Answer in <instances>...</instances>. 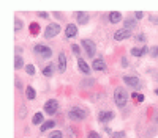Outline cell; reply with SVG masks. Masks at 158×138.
Masks as SVG:
<instances>
[{
  "label": "cell",
  "instance_id": "cell-29",
  "mask_svg": "<svg viewBox=\"0 0 158 138\" xmlns=\"http://www.w3.org/2000/svg\"><path fill=\"white\" fill-rule=\"evenodd\" d=\"M15 25H16V30H21V28H22V22H21V19H16V20H15Z\"/></svg>",
  "mask_w": 158,
  "mask_h": 138
},
{
  "label": "cell",
  "instance_id": "cell-20",
  "mask_svg": "<svg viewBox=\"0 0 158 138\" xmlns=\"http://www.w3.org/2000/svg\"><path fill=\"white\" fill-rule=\"evenodd\" d=\"M25 96H27V99H35V96H37V93H35V89H33L32 86H29V88H27L25 89Z\"/></svg>",
  "mask_w": 158,
  "mask_h": 138
},
{
  "label": "cell",
  "instance_id": "cell-16",
  "mask_svg": "<svg viewBox=\"0 0 158 138\" xmlns=\"http://www.w3.org/2000/svg\"><path fill=\"white\" fill-rule=\"evenodd\" d=\"M147 52H149L147 47H142V49L134 47V49H131V55H133V57H142V55H146Z\"/></svg>",
  "mask_w": 158,
  "mask_h": 138
},
{
  "label": "cell",
  "instance_id": "cell-28",
  "mask_svg": "<svg viewBox=\"0 0 158 138\" xmlns=\"http://www.w3.org/2000/svg\"><path fill=\"white\" fill-rule=\"evenodd\" d=\"M71 50H73L74 53H76V55H79V53H81V49H79V46H78V44H73V46H71Z\"/></svg>",
  "mask_w": 158,
  "mask_h": 138
},
{
  "label": "cell",
  "instance_id": "cell-11",
  "mask_svg": "<svg viewBox=\"0 0 158 138\" xmlns=\"http://www.w3.org/2000/svg\"><path fill=\"white\" fill-rule=\"evenodd\" d=\"M65 69H66V55L62 52V53H59V71L65 72Z\"/></svg>",
  "mask_w": 158,
  "mask_h": 138
},
{
  "label": "cell",
  "instance_id": "cell-13",
  "mask_svg": "<svg viewBox=\"0 0 158 138\" xmlns=\"http://www.w3.org/2000/svg\"><path fill=\"white\" fill-rule=\"evenodd\" d=\"M76 20L81 24V25H85L89 22V14L84 11H81V13H76Z\"/></svg>",
  "mask_w": 158,
  "mask_h": 138
},
{
  "label": "cell",
  "instance_id": "cell-39",
  "mask_svg": "<svg viewBox=\"0 0 158 138\" xmlns=\"http://www.w3.org/2000/svg\"><path fill=\"white\" fill-rule=\"evenodd\" d=\"M156 80H158V72H156Z\"/></svg>",
  "mask_w": 158,
  "mask_h": 138
},
{
  "label": "cell",
  "instance_id": "cell-4",
  "mask_svg": "<svg viewBox=\"0 0 158 138\" xmlns=\"http://www.w3.org/2000/svg\"><path fill=\"white\" fill-rule=\"evenodd\" d=\"M82 46H84L85 53H87L90 58L93 57L95 53H97V46H95L93 41H90V39H82Z\"/></svg>",
  "mask_w": 158,
  "mask_h": 138
},
{
  "label": "cell",
  "instance_id": "cell-34",
  "mask_svg": "<svg viewBox=\"0 0 158 138\" xmlns=\"http://www.w3.org/2000/svg\"><path fill=\"white\" fill-rule=\"evenodd\" d=\"M122 66H123V68H127V66H128V60H127V57H123V58H122Z\"/></svg>",
  "mask_w": 158,
  "mask_h": 138
},
{
  "label": "cell",
  "instance_id": "cell-12",
  "mask_svg": "<svg viewBox=\"0 0 158 138\" xmlns=\"http://www.w3.org/2000/svg\"><path fill=\"white\" fill-rule=\"evenodd\" d=\"M112 118H114V113H112V112H101V113L98 115L100 122H108V121H111Z\"/></svg>",
  "mask_w": 158,
  "mask_h": 138
},
{
  "label": "cell",
  "instance_id": "cell-30",
  "mask_svg": "<svg viewBox=\"0 0 158 138\" xmlns=\"http://www.w3.org/2000/svg\"><path fill=\"white\" fill-rule=\"evenodd\" d=\"M123 136H125V134H123V132H115V134H112L111 138H123Z\"/></svg>",
  "mask_w": 158,
  "mask_h": 138
},
{
  "label": "cell",
  "instance_id": "cell-21",
  "mask_svg": "<svg viewBox=\"0 0 158 138\" xmlns=\"http://www.w3.org/2000/svg\"><path fill=\"white\" fill-rule=\"evenodd\" d=\"M32 122H33V124H41V122H43V115H41L40 112H38V113H35V116H33Z\"/></svg>",
  "mask_w": 158,
  "mask_h": 138
},
{
  "label": "cell",
  "instance_id": "cell-18",
  "mask_svg": "<svg viewBox=\"0 0 158 138\" xmlns=\"http://www.w3.org/2000/svg\"><path fill=\"white\" fill-rule=\"evenodd\" d=\"M125 28H128V30H131V28H134L136 27V19H131V17H128V19H125Z\"/></svg>",
  "mask_w": 158,
  "mask_h": 138
},
{
  "label": "cell",
  "instance_id": "cell-10",
  "mask_svg": "<svg viewBox=\"0 0 158 138\" xmlns=\"http://www.w3.org/2000/svg\"><path fill=\"white\" fill-rule=\"evenodd\" d=\"M76 33H78V27L74 25V24H68V25H66L65 38H73V36H76Z\"/></svg>",
  "mask_w": 158,
  "mask_h": 138
},
{
  "label": "cell",
  "instance_id": "cell-33",
  "mask_svg": "<svg viewBox=\"0 0 158 138\" xmlns=\"http://www.w3.org/2000/svg\"><path fill=\"white\" fill-rule=\"evenodd\" d=\"M134 14H136V16H134L136 19H142V17H144V13H142V11H136Z\"/></svg>",
  "mask_w": 158,
  "mask_h": 138
},
{
  "label": "cell",
  "instance_id": "cell-22",
  "mask_svg": "<svg viewBox=\"0 0 158 138\" xmlns=\"http://www.w3.org/2000/svg\"><path fill=\"white\" fill-rule=\"evenodd\" d=\"M22 66H24L22 58H21V57H16V60H15V68H16V69H21Z\"/></svg>",
  "mask_w": 158,
  "mask_h": 138
},
{
  "label": "cell",
  "instance_id": "cell-17",
  "mask_svg": "<svg viewBox=\"0 0 158 138\" xmlns=\"http://www.w3.org/2000/svg\"><path fill=\"white\" fill-rule=\"evenodd\" d=\"M54 126H56V122H54L52 119H51V121H46V122L41 124L40 130H41V132H46V130H49V129H51V127H54Z\"/></svg>",
  "mask_w": 158,
  "mask_h": 138
},
{
  "label": "cell",
  "instance_id": "cell-1",
  "mask_svg": "<svg viewBox=\"0 0 158 138\" xmlns=\"http://www.w3.org/2000/svg\"><path fill=\"white\" fill-rule=\"evenodd\" d=\"M114 100L119 107H125L128 102V91L125 88H115L114 89Z\"/></svg>",
  "mask_w": 158,
  "mask_h": 138
},
{
  "label": "cell",
  "instance_id": "cell-3",
  "mask_svg": "<svg viewBox=\"0 0 158 138\" xmlns=\"http://www.w3.org/2000/svg\"><path fill=\"white\" fill-rule=\"evenodd\" d=\"M60 33V25L59 24H49L46 27V32H44V36L47 39H51L54 36H57V34Z\"/></svg>",
  "mask_w": 158,
  "mask_h": 138
},
{
  "label": "cell",
  "instance_id": "cell-6",
  "mask_svg": "<svg viewBox=\"0 0 158 138\" xmlns=\"http://www.w3.org/2000/svg\"><path fill=\"white\" fill-rule=\"evenodd\" d=\"M44 110L47 115H54L59 110V102L56 99H49L46 104H44Z\"/></svg>",
  "mask_w": 158,
  "mask_h": 138
},
{
  "label": "cell",
  "instance_id": "cell-5",
  "mask_svg": "<svg viewBox=\"0 0 158 138\" xmlns=\"http://www.w3.org/2000/svg\"><path fill=\"white\" fill-rule=\"evenodd\" d=\"M35 52H37L38 55H41L43 58L52 57V49H51V47H47V46H43V44H37V46H35Z\"/></svg>",
  "mask_w": 158,
  "mask_h": 138
},
{
  "label": "cell",
  "instance_id": "cell-26",
  "mask_svg": "<svg viewBox=\"0 0 158 138\" xmlns=\"http://www.w3.org/2000/svg\"><path fill=\"white\" fill-rule=\"evenodd\" d=\"M49 138H62V132H59V130H54V132L49 134Z\"/></svg>",
  "mask_w": 158,
  "mask_h": 138
},
{
  "label": "cell",
  "instance_id": "cell-9",
  "mask_svg": "<svg viewBox=\"0 0 158 138\" xmlns=\"http://www.w3.org/2000/svg\"><path fill=\"white\" fill-rule=\"evenodd\" d=\"M92 68L95 69V71H105V69H106V63H105V60H103V58H97V60H93V61H92Z\"/></svg>",
  "mask_w": 158,
  "mask_h": 138
},
{
  "label": "cell",
  "instance_id": "cell-37",
  "mask_svg": "<svg viewBox=\"0 0 158 138\" xmlns=\"http://www.w3.org/2000/svg\"><path fill=\"white\" fill-rule=\"evenodd\" d=\"M16 86H18V88H21V86H22V83H21V80H16Z\"/></svg>",
  "mask_w": 158,
  "mask_h": 138
},
{
  "label": "cell",
  "instance_id": "cell-7",
  "mask_svg": "<svg viewBox=\"0 0 158 138\" xmlns=\"http://www.w3.org/2000/svg\"><path fill=\"white\" fill-rule=\"evenodd\" d=\"M123 82L131 88H141V82L138 77H134V75H123Z\"/></svg>",
  "mask_w": 158,
  "mask_h": 138
},
{
  "label": "cell",
  "instance_id": "cell-14",
  "mask_svg": "<svg viewBox=\"0 0 158 138\" xmlns=\"http://www.w3.org/2000/svg\"><path fill=\"white\" fill-rule=\"evenodd\" d=\"M109 20H111L112 24H117L122 20V13L119 11H112V13H109Z\"/></svg>",
  "mask_w": 158,
  "mask_h": 138
},
{
  "label": "cell",
  "instance_id": "cell-2",
  "mask_svg": "<svg viewBox=\"0 0 158 138\" xmlns=\"http://www.w3.org/2000/svg\"><path fill=\"white\" fill-rule=\"evenodd\" d=\"M85 116H87V112L82 107H73L68 112V118L73 121H82V119H85Z\"/></svg>",
  "mask_w": 158,
  "mask_h": 138
},
{
  "label": "cell",
  "instance_id": "cell-27",
  "mask_svg": "<svg viewBox=\"0 0 158 138\" xmlns=\"http://www.w3.org/2000/svg\"><path fill=\"white\" fill-rule=\"evenodd\" d=\"M150 55H152L153 58L158 57V46H155V47H152V49H150Z\"/></svg>",
  "mask_w": 158,
  "mask_h": 138
},
{
  "label": "cell",
  "instance_id": "cell-35",
  "mask_svg": "<svg viewBox=\"0 0 158 138\" xmlns=\"http://www.w3.org/2000/svg\"><path fill=\"white\" fill-rule=\"evenodd\" d=\"M38 16H40V17H43V19H46V17H47V13L41 11V13H38Z\"/></svg>",
  "mask_w": 158,
  "mask_h": 138
},
{
  "label": "cell",
  "instance_id": "cell-23",
  "mask_svg": "<svg viewBox=\"0 0 158 138\" xmlns=\"http://www.w3.org/2000/svg\"><path fill=\"white\" fill-rule=\"evenodd\" d=\"M38 27H40V25H38L37 22H32V24H30V32H32V34H37V33H38Z\"/></svg>",
  "mask_w": 158,
  "mask_h": 138
},
{
  "label": "cell",
  "instance_id": "cell-15",
  "mask_svg": "<svg viewBox=\"0 0 158 138\" xmlns=\"http://www.w3.org/2000/svg\"><path fill=\"white\" fill-rule=\"evenodd\" d=\"M78 66H79V69H81V71L84 72V74H89V72H90V66H89V64H87L82 58H79V60H78Z\"/></svg>",
  "mask_w": 158,
  "mask_h": 138
},
{
  "label": "cell",
  "instance_id": "cell-8",
  "mask_svg": "<svg viewBox=\"0 0 158 138\" xmlns=\"http://www.w3.org/2000/svg\"><path fill=\"white\" fill-rule=\"evenodd\" d=\"M130 36H131V30H128V28H122V30H117L114 33V39H117V41L128 39Z\"/></svg>",
  "mask_w": 158,
  "mask_h": 138
},
{
  "label": "cell",
  "instance_id": "cell-25",
  "mask_svg": "<svg viewBox=\"0 0 158 138\" xmlns=\"http://www.w3.org/2000/svg\"><path fill=\"white\" fill-rule=\"evenodd\" d=\"M25 72L30 74V75L35 74V68H33V64H27V66H25Z\"/></svg>",
  "mask_w": 158,
  "mask_h": 138
},
{
  "label": "cell",
  "instance_id": "cell-38",
  "mask_svg": "<svg viewBox=\"0 0 158 138\" xmlns=\"http://www.w3.org/2000/svg\"><path fill=\"white\" fill-rule=\"evenodd\" d=\"M155 93H156V94H158V88H156V89H155Z\"/></svg>",
  "mask_w": 158,
  "mask_h": 138
},
{
  "label": "cell",
  "instance_id": "cell-19",
  "mask_svg": "<svg viewBox=\"0 0 158 138\" xmlns=\"http://www.w3.org/2000/svg\"><path fill=\"white\" fill-rule=\"evenodd\" d=\"M52 74H54V64H47L43 69V75H44V77H51Z\"/></svg>",
  "mask_w": 158,
  "mask_h": 138
},
{
  "label": "cell",
  "instance_id": "cell-36",
  "mask_svg": "<svg viewBox=\"0 0 158 138\" xmlns=\"http://www.w3.org/2000/svg\"><path fill=\"white\" fill-rule=\"evenodd\" d=\"M150 22H153V24H156V25H158V17L152 16V17H150Z\"/></svg>",
  "mask_w": 158,
  "mask_h": 138
},
{
  "label": "cell",
  "instance_id": "cell-31",
  "mask_svg": "<svg viewBox=\"0 0 158 138\" xmlns=\"http://www.w3.org/2000/svg\"><path fill=\"white\" fill-rule=\"evenodd\" d=\"M136 41H139V43H144V41H146V34H138V36H136Z\"/></svg>",
  "mask_w": 158,
  "mask_h": 138
},
{
  "label": "cell",
  "instance_id": "cell-24",
  "mask_svg": "<svg viewBox=\"0 0 158 138\" xmlns=\"http://www.w3.org/2000/svg\"><path fill=\"white\" fill-rule=\"evenodd\" d=\"M131 98H133L134 100H138V102H142V100H144V96L139 94V93H133V94H131Z\"/></svg>",
  "mask_w": 158,
  "mask_h": 138
},
{
  "label": "cell",
  "instance_id": "cell-32",
  "mask_svg": "<svg viewBox=\"0 0 158 138\" xmlns=\"http://www.w3.org/2000/svg\"><path fill=\"white\" fill-rule=\"evenodd\" d=\"M87 138H100V135L97 132H90V134L87 135Z\"/></svg>",
  "mask_w": 158,
  "mask_h": 138
}]
</instances>
